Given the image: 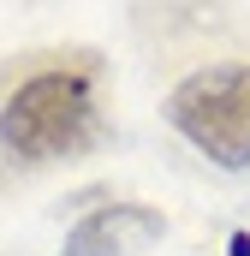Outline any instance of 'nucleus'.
Instances as JSON below:
<instances>
[{"instance_id": "nucleus-1", "label": "nucleus", "mask_w": 250, "mask_h": 256, "mask_svg": "<svg viewBox=\"0 0 250 256\" xmlns=\"http://www.w3.org/2000/svg\"><path fill=\"white\" fill-rule=\"evenodd\" d=\"M90 131H96V90L84 66H54L24 78L0 108V143L24 161L72 155L78 143H90Z\"/></svg>"}, {"instance_id": "nucleus-2", "label": "nucleus", "mask_w": 250, "mask_h": 256, "mask_svg": "<svg viewBox=\"0 0 250 256\" xmlns=\"http://www.w3.org/2000/svg\"><path fill=\"white\" fill-rule=\"evenodd\" d=\"M167 120L208 161L244 167L250 161V66H202V72H190L167 96Z\"/></svg>"}, {"instance_id": "nucleus-3", "label": "nucleus", "mask_w": 250, "mask_h": 256, "mask_svg": "<svg viewBox=\"0 0 250 256\" xmlns=\"http://www.w3.org/2000/svg\"><path fill=\"white\" fill-rule=\"evenodd\" d=\"M149 238H161V214L155 208L108 202V208H96V214H84L72 226L60 256H131V250H143Z\"/></svg>"}]
</instances>
